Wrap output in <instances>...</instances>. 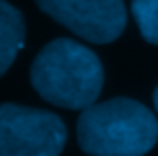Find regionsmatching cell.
Returning a JSON list of instances; mask_svg holds the SVG:
<instances>
[{
  "mask_svg": "<svg viewBox=\"0 0 158 156\" xmlns=\"http://www.w3.org/2000/svg\"><path fill=\"white\" fill-rule=\"evenodd\" d=\"M30 82L40 98L50 104L84 110L100 96L104 68L88 46L72 38H56L36 54Z\"/></svg>",
  "mask_w": 158,
  "mask_h": 156,
  "instance_id": "cell-1",
  "label": "cell"
},
{
  "mask_svg": "<svg viewBox=\"0 0 158 156\" xmlns=\"http://www.w3.org/2000/svg\"><path fill=\"white\" fill-rule=\"evenodd\" d=\"M76 136L88 156H144L158 142V120L132 98H110L82 110Z\"/></svg>",
  "mask_w": 158,
  "mask_h": 156,
  "instance_id": "cell-2",
  "label": "cell"
},
{
  "mask_svg": "<svg viewBox=\"0 0 158 156\" xmlns=\"http://www.w3.org/2000/svg\"><path fill=\"white\" fill-rule=\"evenodd\" d=\"M66 126L54 112L20 104L0 106V156H60Z\"/></svg>",
  "mask_w": 158,
  "mask_h": 156,
  "instance_id": "cell-3",
  "label": "cell"
},
{
  "mask_svg": "<svg viewBox=\"0 0 158 156\" xmlns=\"http://www.w3.org/2000/svg\"><path fill=\"white\" fill-rule=\"evenodd\" d=\"M36 6L58 24L92 44L116 40L126 26L122 0H34Z\"/></svg>",
  "mask_w": 158,
  "mask_h": 156,
  "instance_id": "cell-4",
  "label": "cell"
},
{
  "mask_svg": "<svg viewBox=\"0 0 158 156\" xmlns=\"http://www.w3.org/2000/svg\"><path fill=\"white\" fill-rule=\"evenodd\" d=\"M26 24L18 8L10 2H0V72L6 74L16 54L24 46Z\"/></svg>",
  "mask_w": 158,
  "mask_h": 156,
  "instance_id": "cell-5",
  "label": "cell"
},
{
  "mask_svg": "<svg viewBox=\"0 0 158 156\" xmlns=\"http://www.w3.org/2000/svg\"><path fill=\"white\" fill-rule=\"evenodd\" d=\"M130 12L142 38L158 46V0H132Z\"/></svg>",
  "mask_w": 158,
  "mask_h": 156,
  "instance_id": "cell-6",
  "label": "cell"
},
{
  "mask_svg": "<svg viewBox=\"0 0 158 156\" xmlns=\"http://www.w3.org/2000/svg\"><path fill=\"white\" fill-rule=\"evenodd\" d=\"M152 100H154V108H156V112H158V86H156L154 94H152Z\"/></svg>",
  "mask_w": 158,
  "mask_h": 156,
  "instance_id": "cell-7",
  "label": "cell"
}]
</instances>
